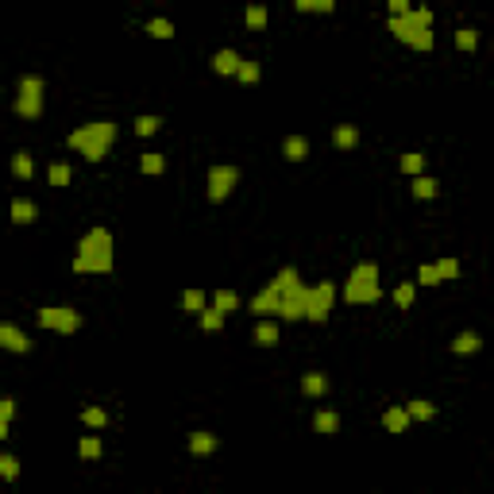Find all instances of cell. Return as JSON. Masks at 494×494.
<instances>
[{"instance_id":"40","label":"cell","mask_w":494,"mask_h":494,"mask_svg":"<svg viewBox=\"0 0 494 494\" xmlns=\"http://www.w3.org/2000/svg\"><path fill=\"white\" fill-rule=\"evenodd\" d=\"M455 47H460V50H475V47H479V31H475V28H460V31H455Z\"/></svg>"},{"instance_id":"43","label":"cell","mask_w":494,"mask_h":494,"mask_svg":"<svg viewBox=\"0 0 494 494\" xmlns=\"http://www.w3.org/2000/svg\"><path fill=\"white\" fill-rule=\"evenodd\" d=\"M417 282H421V286H436V271H433V263H421V267H417Z\"/></svg>"},{"instance_id":"17","label":"cell","mask_w":494,"mask_h":494,"mask_svg":"<svg viewBox=\"0 0 494 494\" xmlns=\"http://www.w3.org/2000/svg\"><path fill=\"white\" fill-rule=\"evenodd\" d=\"M216 433H205V429H197V433H189V452L194 455H209V452H216Z\"/></svg>"},{"instance_id":"41","label":"cell","mask_w":494,"mask_h":494,"mask_svg":"<svg viewBox=\"0 0 494 494\" xmlns=\"http://www.w3.org/2000/svg\"><path fill=\"white\" fill-rule=\"evenodd\" d=\"M197 320H201V329H205V332H220V329H224V317H220L216 309H209V305H205V313H201Z\"/></svg>"},{"instance_id":"34","label":"cell","mask_w":494,"mask_h":494,"mask_svg":"<svg viewBox=\"0 0 494 494\" xmlns=\"http://www.w3.org/2000/svg\"><path fill=\"white\" fill-rule=\"evenodd\" d=\"M243 23H247V28H267V4H251V8L243 12Z\"/></svg>"},{"instance_id":"8","label":"cell","mask_w":494,"mask_h":494,"mask_svg":"<svg viewBox=\"0 0 494 494\" xmlns=\"http://www.w3.org/2000/svg\"><path fill=\"white\" fill-rule=\"evenodd\" d=\"M332 305H336V286H332V282H317V286H309V298H305V320L325 325V320L332 317Z\"/></svg>"},{"instance_id":"33","label":"cell","mask_w":494,"mask_h":494,"mask_svg":"<svg viewBox=\"0 0 494 494\" xmlns=\"http://www.w3.org/2000/svg\"><path fill=\"white\" fill-rule=\"evenodd\" d=\"M139 170H143V174H163V170H166V158L155 155V151H147V155H139Z\"/></svg>"},{"instance_id":"21","label":"cell","mask_w":494,"mask_h":494,"mask_svg":"<svg viewBox=\"0 0 494 494\" xmlns=\"http://www.w3.org/2000/svg\"><path fill=\"white\" fill-rule=\"evenodd\" d=\"M325 390H329V378L320 375V371H309V375L301 378V394L305 398H325Z\"/></svg>"},{"instance_id":"3","label":"cell","mask_w":494,"mask_h":494,"mask_svg":"<svg viewBox=\"0 0 494 494\" xmlns=\"http://www.w3.org/2000/svg\"><path fill=\"white\" fill-rule=\"evenodd\" d=\"M294 282H301L298 278V267H282V271L274 274V278L267 282V286H263L251 301H247V313H255L259 320H278V301H282V294L290 290Z\"/></svg>"},{"instance_id":"9","label":"cell","mask_w":494,"mask_h":494,"mask_svg":"<svg viewBox=\"0 0 494 494\" xmlns=\"http://www.w3.org/2000/svg\"><path fill=\"white\" fill-rule=\"evenodd\" d=\"M236 185H240V170L228 166V163H216V166H209V189H205V197L216 205V201H224V197L232 194Z\"/></svg>"},{"instance_id":"23","label":"cell","mask_w":494,"mask_h":494,"mask_svg":"<svg viewBox=\"0 0 494 494\" xmlns=\"http://www.w3.org/2000/svg\"><path fill=\"white\" fill-rule=\"evenodd\" d=\"M81 425H85L89 433H97V429L108 425V413L101 406H85V409H81Z\"/></svg>"},{"instance_id":"32","label":"cell","mask_w":494,"mask_h":494,"mask_svg":"<svg viewBox=\"0 0 494 494\" xmlns=\"http://www.w3.org/2000/svg\"><path fill=\"white\" fill-rule=\"evenodd\" d=\"M236 78H240L243 85H255V81L263 78V66H259V62H247V59H243L240 70H236Z\"/></svg>"},{"instance_id":"2","label":"cell","mask_w":494,"mask_h":494,"mask_svg":"<svg viewBox=\"0 0 494 494\" xmlns=\"http://www.w3.org/2000/svg\"><path fill=\"white\" fill-rule=\"evenodd\" d=\"M74 151H78L81 158H89V163H101V158L108 155V147L116 143V124L112 120H89V124L74 127L66 139Z\"/></svg>"},{"instance_id":"14","label":"cell","mask_w":494,"mask_h":494,"mask_svg":"<svg viewBox=\"0 0 494 494\" xmlns=\"http://www.w3.org/2000/svg\"><path fill=\"white\" fill-rule=\"evenodd\" d=\"M209 309H216L220 317H228V313L240 309V294L236 290H216L213 298H209Z\"/></svg>"},{"instance_id":"26","label":"cell","mask_w":494,"mask_h":494,"mask_svg":"<svg viewBox=\"0 0 494 494\" xmlns=\"http://www.w3.org/2000/svg\"><path fill=\"white\" fill-rule=\"evenodd\" d=\"M483 348V340L475 336V332H460V336L452 340V351L455 356H471V351H479Z\"/></svg>"},{"instance_id":"10","label":"cell","mask_w":494,"mask_h":494,"mask_svg":"<svg viewBox=\"0 0 494 494\" xmlns=\"http://www.w3.org/2000/svg\"><path fill=\"white\" fill-rule=\"evenodd\" d=\"M305 298H309V286L294 282L278 301V320H305Z\"/></svg>"},{"instance_id":"24","label":"cell","mask_w":494,"mask_h":494,"mask_svg":"<svg viewBox=\"0 0 494 494\" xmlns=\"http://www.w3.org/2000/svg\"><path fill=\"white\" fill-rule=\"evenodd\" d=\"M436 194H440V182H436V178H425V174L413 178V197L417 201H429V197H436Z\"/></svg>"},{"instance_id":"13","label":"cell","mask_w":494,"mask_h":494,"mask_svg":"<svg viewBox=\"0 0 494 494\" xmlns=\"http://www.w3.org/2000/svg\"><path fill=\"white\" fill-rule=\"evenodd\" d=\"M39 220V205L28 201V197H16L12 201V224H35Z\"/></svg>"},{"instance_id":"19","label":"cell","mask_w":494,"mask_h":494,"mask_svg":"<svg viewBox=\"0 0 494 494\" xmlns=\"http://www.w3.org/2000/svg\"><path fill=\"white\" fill-rule=\"evenodd\" d=\"M205 305H209V294L197 290V286H189V290H182V309L185 313H194V317H201Z\"/></svg>"},{"instance_id":"20","label":"cell","mask_w":494,"mask_h":494,"mask_svg":"<svg viewBox=\"0 0 494 494\" xmlns=\"http://www.w3.org/2000/svg\"><path fill=\"white\" fill-rule=\"evenodd\" d=\"M313 429H317L320 436H332L340 429V413L336 409H317V413H313Z\"/></svg>"},{"instance_id":"11","label":"cell","mask_w":494,"mask_h":494,"mask_svg":"<svg viewBox=\"0 0 494 494\" xmlns=\"http://www.w3.org/2000/svg\"><path fill=\"white\" fill-rule=\"evenodd\" d=\"M0 348L16 351V356H28L31 340H28V332H23V329H16V325H8V320H0Z\"/></svg>"},{"instance_id":"25","label":"cell","mask_w":494,"mask_h":494,"mask_svg":"<svg viewBox=\"0 0 494 494\" xmlns=\"http://www.w3.org/2000/svg\"><path fill=\"white\" fill-rule=\"evenodd\" d=\"M70 178H74V170H70L66 163H50V166H47V182L54 185V189H66Z\"/></svg>"},{"instance_id":"16","label":"cell","mask_w":494,"mask_h":494,"mask_svg":"<svg viewBox=\"0 0 494 494\" xmlns=\"http://www.w3.org/2000/svg\"><path fill=\"white\" fill-rule=\"evenodd\" d=\"M240 62H243V59L236 54L232 47H224V50H216V54H213V70H216V74H232V78H236Z\"/></svg>"},{"instance_id":"7","label":"cell","mask_w":494,"mask_h":494,"mask_svg":"<svg viewBox=\"0 0 494 494\" xmlns=\"http://www.w3.org/2000/svg\"><path fill=\"white\" fill-rule=\"evenodd\" d=\"M39 325L47 332H59V336H74V332L81 329V313L74 309V305H43Z\"/></svg>"},{"instance_id":"12","label":"cell","mask_w":494,"mask_h":494,"mask_svg":"<svg viewBox=\"0 0 494 494\" xmlns=\"http://www.w3.org/2000/svg\"><path fill=\"white\" fill-rule=\"evenodd\" d=\"M282 155H286V163H305V158H309V139L305 136H286Z\"/></svg>"},{"instance_id":"27","label":"cell","mask_w":494,"mask_h":494,"mask_svg":"<svg viewBox=\"0 0 494 494\" xmlns=\"http://www.w3.org/2000/svg\"><path fill=\"white\" fill-rule=\"evenodd\" d=\"M12 174L28 182V178L35 174V158H31L28 151H16V155H12Z\"/></svg>"},{"instance_id":"22","label":"cell","mask_w":494,"mask_h":494,"mask_svg":"<svg viewBox=\"0 0 494 494\" xmlns=\"http://www.w3.org/2000/svg\"><path fill=\"white\" fill-rule=\"evenodd\" d=\"M356 143H359V127L356 124H340L336 132H332V147H340V151H351Z\"/></svg>"},{"instance_id":"18","label":"cell","mask_w":494,"mask_h":494,"mask_svg":"<svg viewBox=\"0 0 494 494\" xmlns=\"http://www.w3.org/2000/svg\"><path fill=\"white\" fill-rule=\"evenodd\" d=\"M255 344H259V348H274V344H278V320H259V325H255Z\"/></svg>"},{"instance_id":"39","label":"cell","mask_w":494,"mask_h":494,"mask_svg":"<svg viewBox=\"0 0 494 494\" xmlns=\"http://www.w3.org/2000/svg\"><path fill=\"white\" fill-rule=\"evenodd\" d=\"M433 271H436V278H440V282H448V278H455V274H460V263H455L452 255H448V259L433 263Z\"/></svg>"},{"instance_id":"4","label":"cell","mask_w":494,"mask_h":494,"mask_svg":"<svg viewBox=\"0 0 494 494\" xmlns=\"http://www.w3.org/2000/svg\"><path fill=\"white\" fill-rule=\"evenodd\" d=\"M390 31H394L406 47H413V50H433V43H436L433 12L429 8H413L409 16H402V20H390Z\"/></svg>"},{"instance_id":"6","label":"cell","mask_w":494,"mask_h":494,"mask_svg":"<svg viewBox=\"0 0 494 494\" xmlns=\"http://www.w3.org/2000/svg\"><path fill=\"white\" fill-rule=\"evenodd\" d=\"M43 78L39 74H23L20 78V85H16V116H23V120H39L43 116Z\"/></svg>"},{"instance_id":"29","label":"cell","mask_w":494,"mask_h":494,"mask_svg":"<svg viewBox=\"0 0 494 494\" xmlns=\"http://www.w3.org/2000/svg\"><path fill=\"white\" fill-rule=\"evenodd\" d=\"M101 452H105V448H101V436L97 433H85L78 440V455H81V460H97Z\"/></svg>"},{"instance_id":"38","label":"cell","mask_w":494,"mask_h":494,"mask_svg":"<svg viewBox=\"0 0 494 494\" xmlns=\"http://www.w3.org/2000/svg\"><path fill=\"white\" fill-rule=\"evenodd\" d=\"M425 170V155H417V151H409V155H402V174H421Z\"/></svg>"},{"instance_id":"35","label":"cell","mask_w":494,"mask_h":494,"mask_svg":"<svg viewBox=\"0 0 494 494\" xmlns=\"http://www.w3.org/2000/svg\"><path fill=\"white\" fill-rule=\"evenodd\" d=\"M413 298H417V286H413V282H402V286L394 290V305H398V309H409V305H413Z\"/></svg>"},{"instance_id":"44","label":"cell","mask_w":494,"mask_h":494,"mask_svg":"<svg viewBox=\"0 0 494 494\" xmlns=\"http://www.w3.org/2000/svg\"><path fill=\"white\" fill-rule=\"evenodd\" d=\"M409 12H413L409 0H390V20H402V16H409Z\"/></svg>"},{"instance_id":"5","label":"cell","mask_w":494,"mask_h":494,"mask_svg":"<svg viewBox=\"0 0 494 494\" xmlns=\"http://www.w3.org/2000/svg\"><path fill=\"white\" fill-rule=\"evenodd\" d=\"M382 298V286H378V267L371 259L356 263L348 274V282H344V301L348 305H375V301Z\"/></svg>"},{"instance_id":"31","label":"cell","mask_w":494,"mask_h":494,"mask_svg":"<svg viewBox=\"0 0 494 494\" xmlns=\"http://www.w3.org/2000/svg\"><path fill=\"white\" fill-rule=\"evenodd\" d=\"M147 35H151V39H174V23L163 20V16H158V20H147Z\"/></svg>"},{"instance_id":"30","label":"cell","mask_w":494,"mask_h":494,"mask_svg":"<svg viewBox=\"0 0 494 494\" xmlns=\"http://www.w3.org/2000/svg\"><path fill=\"white\" fill-rule=\"evenodd\" d=\"M0 479H4V483H16V479H20V460L12 452H0Z\"/></svg>"},{"instance_id":"36","label":"cell","mask_w":494,"mask_h":494,"mask_svg":"<svg viewBox=\"0 0 494 494\" xmlns=\"http://www.w3.org/2000/svg\"><path fill=\"white\" fill-rule=\"evenodd\" d=\"M12 417H16V402H12V398H0V440L8 436V425H12Z\"/></svg>"},{"instance_id":"37","label":"cell","mask_w":494,"mask_h":494,"mask_svg":"<svg viewBox=\"0 0 494 494\" xmlns=\"http://www.w3.org/2000/svg\"><path fill=\"white\" fill-rule=\"evenodd\" d=\"M158 127H163V120H158V116H151V112L136 116V136H155Z\"/></svg>"},{"instance_id":"42","label":"cell","mask_w":494,"mask_h":494,"mask_svg":"<svg viewBox=\"0 0 494 494\" xmlns=\"http://www.w3.org/2000/svg\"><path fill=\"white\" fill-rule=\"evenodd\" d=\"M294 8H298V12H320V16H329L336 4H332V0H298Z\"/></svg>"},{"instance_id":"28","label":"cell","mask_w":494,"mask_h":494,"mask_svg":"<svg viewBox=\"0 0 494 494\" xmlns=\"http://www.w3.org/2000/svg\"><path fill=\"white\" fill-rule=\"evenodd\" d=\"M406 413L409 421H433V402H425V398H413V402H406Z\"/></svg>"},{"instance_id":"15","label":"cell","mask_w":494,"mask_h":494,"mask_svg":"<svg viewBox=\"0 0 494 494\" xmlns=\"http://www.w3.org/2000/svg\"><path fill=\"white\" fill-rule=\"evenodd\" d=\"M382 425H387V433L402 436V433L409 429V413H406V406H390L387 413H382Z\"/></svg>"},{"instance_id":"1","label":"cell","mask_w":494,"mask_h":494,"mask_svg":"<svg viewBox=\"0 0 494 494\" xmlns=\"http://www.w3.org/2000/svg\"><path fill=\"white\" fill-rule=\"evenodd\" d=\"M116 263V243L108 228H89L78 240V251H74V271L78 274H108Z\"/></svg>"}]
</instances>
